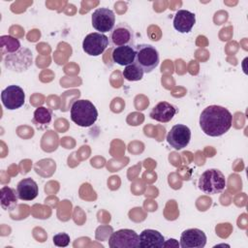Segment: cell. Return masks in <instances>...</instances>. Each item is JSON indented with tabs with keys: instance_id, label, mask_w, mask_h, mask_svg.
<instances>
[{
	"instance_id": "cell-16",
	"label": "cell",
	"mask_w": 248,
	"mask_h": 248,
	"mask_svg": "<svg viewBox=\"0 0 248 248\" xmlns=\"http://www.w3.org/2000/svg\"><path fill=\"white\" fill-rule=\"evenodd\" d=\"M16 194L19 200L32 201L39 194V187L35 180L30 177L23 178L16 185Z\"/></svg>"
},
{
	"instance_id": "cell-11",
	"label": "cell",
	"mask_w": 248,
	"mask_h": 248,
	"mask_svg": "<svg viewBox=\"0 0 248 248\" xmlns=\"http://www.w3.org/2000/svg\"><path fill=\"white\" fill-rule=\"evenodd\" d=\"M191 140V130L183 124H176L171 127L167 135L168 143L176 150L186 147Z\"/></svg>"
},
{
	"instance_id": "cell-14",
	"label": "cell",
	"mask_w": 248,
	"mask_h": 248,
	"mask_svg": "<svg viewBox=\"0 0 248 248\" xmlns=\"http://www.w3.org/2000/svg\"><path fill=\"white\" fill-rule=\"evenodd\" d=\"M196 23V16L187 10H178L173 17V27L179 33H189Z\"/></svg>"
},
{
	"instance_id": "cell-7",
	"label": "cell",
	"mask_w": 248,
	"mask_h": 248,
	"mask_svg": "<svg viewBox=\"0 0 248 248\" xmlns=\"http://www.w3.org/2000/svg\"><path fill=\"white\" fill-rule=\"evenodd\" d=\"M92 26L99 33L109 32L113 29L115 23V15L113 11L108 8H98L96 9L91 16Z\"/></svg>"
},
{
	"instance_id": "cell-10",
	"label": "cell",
	"mask_w": 248,
	"mask_h": 248,
	"mask_svg": "<svg viewBox=\"0 0 248 248\" xmlns=\"http://www.w3.org/2000/svg\"><path fill=\"white\" fill-rule=\"evenodd\" d=\"M1 100L3 106L6 108L14 110L24 105L25 93L23 89L18 85H9L2 91Z\"/></svg>"
},
{
	"instance_id": "cell-19",
	"label": "cell",
	"mask_w": 248,
	"mask_h": 248,
	"mask_svg": "<svg viewBox=\"0 0 248 248\" xmlns=\"http://www.w3.org/2000/svg\"><path fill=\"white\" fill-rule=\"evenodd\" d=\"M21 47L18 39L10 35H3L0 37V48L3 56L16 52Z\"/></svg>"
},
{
	"instance_id": "cell-17",
	"label": "cell",
	"mask_w": 248,
	"mask_h": 248,
	"mask_svg": "<svg viewBox=\"0 0 248 248\" xmlns=\"http://www.w3.org/2000/svg\"><path fill=\"white\" fill-rule=\"evenodd\" d=\"M136 58V46H117L111 53V59L114 63L120 66H128L135 62Z\"/></svg>"
},
{
	"instance_id": "cell-15",
	"label": "cell",
	"mask_w": 248,
	"mask_h": 248,
	"mask_svg": "<svg viewBox=\"0 0 248 248\" xmlns=\"http://www.w3.org/2000/svg\"><path fill=\"white\" fill-rule=\"evenodd\" d=\"M165 241L164 235L156 230L146 229L140 234V248H163Z\"/></svg>"
},
{
	"instance_id": "cell-4",
	"label": "cell",
	"mask_w": 248,
	"mask_h": 248,
	"mask_svg": "<svg viewBox=\"0 0 248 248\" xmlns=\"http://www.w3.org/2000/svg\"><path fill=\"white\" fill-rule=\"evenodd\" d=\"M160 62L158 50L151 45L140 44L136 46L135 63L138 64L144 73H151Z\"/></svg>"
},
{
	"instance_id": "cell-13",
	"label": "cell",
	"mask_w": 248,
	"mask_h": 248,
	"mask_svg": "<svg viewBox=\"0 0 248 248\" xmlns=\"http://www.w3.org/2000/svg\"><path fill=\"white\" fill-rule=\"evenodd\" d=\"M176 112H177V109L173 105L163 101L153 107L149 115L152 119L158 122L167 123L173 118Z\"/></svg>"
},
{
	"instance_id": "cell-18",
	"label": "cell",
	"mask_w": 248,
	"mask_h": 248,
	"mask_svg": "<svg viewBox=\"0 0 248 248\" xmlns=\"http://www.w3.org/2000/svg\"><path fill=\"white\" fill-rule=\"evenodd\" d=\"M17 194L13 188L3 186L0 189V203L3 209H14L17 205Z\"/></svg>"
},
{
	"instance_id": "cell-12",
	"label": "cell",
	"mask_w": 248,
	"mask_h": 248,
	"mask_svg": "<svg viewBox=\"0 0 248 248\" xmlns=\"http://www.w3.org/2000/svg\"><path fill=\"white\" fill-rule=\"evenodd\" d=\"M206 235L200 229L185 230L180 235L179 245L182 248H202L206 244Z\"/></svg>"
},
{
	"instance_id": "cell-20",
	"label": "cell",
	"mask_w": 248,
	"mask_h": 248,
	"mask_svg": "<svg viewBox=\"0 0 248 248\" xmlns=\"http://www.w3.org/2000/svg\"><path fill=\"white\" fill-rule=\"evenodd\" d=\"M143 70L135 62L126 66L122 72V75L126 80L139 81L143 77Z\"/></svg>"
},
{
	"instance_id": "cell-8",
	"label": "cell",
	"mask_w": 248,
	"mask_h": 248,
	"mask_svg": "<svg viewBox=\"0 0 248 248\" xmlns=\"http://www.w3.org/2000/svg\"><path fill=\"white\" fill-rule=\"evenodd\" d=\"M108 46V38L99 32L88 34L82 41V49L90 56H99L105 51Z\"/></svg>"
},
{
	"instance_id": "cell-9",
	"label": "cell",
	"mask_w": 248,
	"mask_h": 248,
	"mask_svg": "<svg viewBox=\"0 0 248 248\" xmlns=\"http://www.w3.org/2000/svg\"><path fill=\"white\" fill-rule=\"evenodd\" d=\"M109 41L115 47L122 46H135V34L132 27L125 22H120L114 25L110 31Z\"/></svg>"
},
{
	"instance_id": "cell-2",
	"label": "cell",
	"mask_w": 248,
	"mask_h": 248,
	"mask_svg": "<svg viewBox=\"0 0 248 248\" xmlns=\"http://www.w3.org/2000/svg\"><path fill=\"white\" fill-rule=\"evenodd\" d=\"M70 114L72 121L80 127H90L98 118L96 107L88 100L75 101L71 106Z\"/></svg>"
},
{
	"instance_id": "cell-23",
	"label": "cell",
	"mask_w": 248,
	"mask_h": 248,
	"mask_svg": "<svg viewBox=\"0 0 248 248\" xmlns=\"http://www.w3.org/2000/svg\"><path fill=\"white\" fill-rule=\"evenodd\" d=\"M179 247L180 245H179V243H178V241L176 240V239H174V238H170V239H168V240H166L165 241V244H164V247Z\"/></svg>"
},
{
	"instance_id": "cell-5",
	"label": "cell",
	"mask_w": 248,
	"mask_h": 248,
	"mask_svg": "<svg viewBox=\"0 0 248 248\" xmlns=\"http://www.w3.org/2000/svg\"><path fill=\"white\" fill-rule=\"evenodd\" d=\"M33 63L32 51L24 46H21L16 52L4 56L5 67L13 72L21 73L26 71Z\"/></svg>"
},
{
	"instance_id": "cell-3",
	"label": "cell",
	"mask_w": 248,
	"mask_h": 248,
	"mask_svg": "<svg viewBox=\"0 0 248 248\" xmlns=\"http://www.w3.org/2000/svg\"><path fill=\"white\" fill-rule=\"evenodd\" d=\"M198 185L202 192L214 195L225 190L226 178L221 170L217 169H208L200 176Z\"/></svg>"
},
{
	"instance_id": "cell-22",
	"label": "cell",
	"mask_w": 248,
	"mask_h": 248,
	"mask_svg": "<svg viewBox=\"0 0 248 248\" xmlns=\"http://www.w3.org/2000/svg\"><path fill=\"white\" fill-rule=\"evenodd\" d=\"M53 243L55 246L58 247H66L70 243V235L66 232H59L53 235Z\"/></svg>"
},
{
	"instance_id": "cell-6",
	"label": "cell",
	"mask_w": 248,
	"mask_h": 248,
	"mask_svg": "<svg viewBox=\"0 0 248 248\" xmlns=\"http://www.w3.org/2000/svg\"><path fill=\"white\" fill-rule=\"evenodd\" d=\"M110 248H139L140 235L133 230L121 229L113 232L108 238Z\"/></svg>"
},
{
	"instance_id": "cell-21",
	"label": "cell",
	"mask_w": 248,
	"mask_h": 248,
	"mask_svg": "<svg viewBox=\"0 0 248 248\" xmlns=\"http://www.w3.org/2000/svg\"><path fill=\"white\" fill-rule=\"evenodd\" d=\"M51 117H52L51 109L46 107H40L36 108L34 111L33 122L36 125H47L50 123Z\"/></svg>"
},
{
	"instance_id": "cell-1",
	"label": "cell",
	"mask_w": 248,
	"mask_h": 248,
	"mask_svg": "<svg viewBox=\"0 0 248 248\" xmlns=\"http://www.w3.org/2000/svg\"><path fill=\"white\" fill-rule=\"evenodd\" d=\"M232 115L224 107L211 105L206 107L200 115V127L209 137H220L232 127Z\"/></svg>"
}]
</instances>
